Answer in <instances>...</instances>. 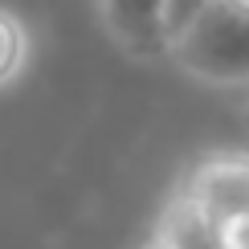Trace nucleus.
Instances as JSON below:
<instances>
[{"label":"nucleus","instance_id":"obj_5","mask_svg":"<svg viewBox=\"0 0 249 249\" xmlns=\"http://www.w3.org/2000/svg\"><path fill=\"white\" fill-rule=\"evenodd\" d=\"M216 249H249V213L216 225Z\"/></svg>","mask_w":249,"mask_h":249},{"label":"nucleus","instance_id":"obj_6","mask_svg":"<svg viewBox=\"0 0 249 249\" xmlns=\"http://www.w3.org/2000/svg\"><path fill=\"white\" fill-rule=\"evenodd\" d=\"M204 4H209V0H172V17H168V20H172V33H180V29L188 25ZM168 41H172V37H168Z\"/></svg>","mask_w":249,"mask_h":249},{"label":"nucleus","instance_id":"obj_4","mask_svg":"<svg viewBox=\"0 0 249 249\" xmlns=\"http://www.w3.org/2000/svg\"><path fill=\"white\" fill-rule=\"evenodd\" d=\"M33 61V33L25 17L0 4V90H13Z\"/></svg>","mask_w":249,"mask_h":249},{"label":"nucleus","instance_id":"obj_2","mask_svg":"<svg viewBox=\"0 0 249 249\" xmlns=\"http://www.w3.org/2000/svg\"><path fill=\"white\" fill-rule=\"evenodd\" d=\"M176 188L209 216L225 225L249 213V151H204L184 163L176 176Z\"/></svg>","mask_w":249,"mask_h":249},{"label":"nucleus","instance_id":"obj_3","mask_svg":"<svg viewBox=\"0 0 249 249\" xmlns=\"http://www.w3.org/2000/svg\"><path fill=\"white\" fill-rule=\"evenodd\" d=\"M107 37L135 61L168 57L172 0H94Z\"/></svg>","mask_w":249,"mask_h":249},{"label":"nucleus","instance_id":"obj_7","mask_svg":"<svg viewBox=\"0 0 249 249\" xmlns=\"http://www.w3.org/2000/svg\"><path fill=\"white\" fill-rule=\"evenodd\" d=\"M143 249H172V245H168V241H160V237H151V241L143 245Z\"/></svg>","mask_w":249,"mask_h":249},{"label":"nucleus","instance_id":"obj_1","mask_svg":"<svg viewBox=\"0 0 249 249\" xmlns=\"http://www.w3.org/2000/svg\"><path fill=\"white\" fill-rule=\"evenodd\" d=\"M168 61L213 90L249 86V0H209L168 41Z\"/></svg>","mask_w":249,"mask_h":249}]
</instances>
